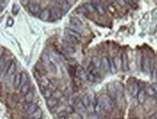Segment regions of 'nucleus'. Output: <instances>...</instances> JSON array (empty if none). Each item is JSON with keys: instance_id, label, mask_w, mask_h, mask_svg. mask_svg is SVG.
Masks as SVG:
<instances>
[{"instance_id": "a19ab883", "label": "nucleus", "mask_w": 157, "mask_h": 119, "mask_svg": "<svg viewBox=\"0 0 157 119\" xmlns=\"http://www.w3.org/2000/svg\"><path fill=\"white\" fill-rule=\"evenodd\" d=\"M74 108H72L71 106H68L66 108V111L67 113H72L73 112H74Z\"/></svg>"}, {"instance_id": "c85d7f7f", "label": "nucleus", "mask_w": 157, "mask_h": 119, "mask_svg": "<svg viewBox=\"0 0 157 119\" xmlns=\"http://www.w3.org/2000/svg\"><path fill=\"white\" fill-rule=\"evenodd\" d=\"M41 60H42V63H45V64L49 65V63H50V60L49 55L46 53L42 54V56H41Z\"/></svg>"}, {"instance_id": "4468645a", "label": "nucleus", "mask_w": 157, "mask_h": 119, "mask_svg": "<svg viewBox=\"0 0 157 119\" xmlns=\"http://www.w3.org/2000/svg\"><path fill=\"white\" fill-rule=\"evenodd\" d=\"M114 87H115L116 92H117V95L119 96H121L123 95V92H124V86L119 81H116L115 84H114Z\"/></svg>"}, {"instance_id": "3c124183", "label": "nucleus", "mask_w": 157, "mask_h": 119, "mask_svg": "<svg viewBox=\"0 0 157 119\" xmlns=\"http://www.w3.org/2000/svg\"><path fill=\"white\" fill-rule=\"evenodd\" d=\"M0 75H1V72H0Z\"/></svg>"}, {"instance_id": "f704fd0d", "label": "nucleus", "mask_w": 157, "mask_h": 119, "mask_svg": "<svg viewBox=\"0 0 157 119\" xmlns=\"http://www.w3.org/2000/svg\"><path fill=\"white\" fill-rule=\"evenodd\" d=\"M113 62H114V66L117 69H119L121 66V63H120V59L118 57H115V58L113 59Z\"/></svg>"}, {"instance_id": "412c9836", "label": "nucleus", "mask_w": 157, "mask_h": 119, "mask_svg": "<svg viewBox=\"0 0 157 119\" xmlns=\"http://www.w3.org/2000/svg\"><path fill=\"white\" fill-rule=\"evenodd\" d=\"M31 119H42V111L40 108H38L36 112L31 115Z\"/></svg>"}, {"instance_id": "58836bf2", "label": "nucleus", "mask_w": 157, "mask_h": 119, "mask_svg": "<svg viewBox=\"0 0 157 119\" xmlns=\"http://www.w3.org/2000/svg\"><path fill=\"white\" fill-rule=\"evenodd\" d=\"M13 23H14V21H13V18H11V17H9L8 19H7V24L8 26H12L13 25Z\"/></svg>"}, {"instance_id": "2eb2a0df", "label": "nucleus", "mask_w": 157, "mask_h": 119, "mask_svg": "<svg viewBox=\"0 0 157 119\" xmlns=\"http://www.w3.org/2000/svg\"><path fill=\"white\" fill-rule=\"evenodd\" d=\"M50 15L55 20H58L61 17V12L58 7H53L51 10Z\"/></svg>"}, {"instance_id": "49530a36", "label": "nucleus", "mask_w": 157, "mask_h": 119, "mask_svg": "<svg viewBox=\"0 0 157 119\" xmlns=\"http://www.w3.org/2000/svg\"><path fill=\"white\" fill-rule=\"evenodd\" d=\"M20 2L22 3V4H23V5H27L28 4H29V1H21Z\"/></svg>"}, {"instance_id": "423d86ee", "label": "nucleus", "mask_w": 157, "mask_h": 119, "mask_svg": "<svg viewBox=\"0 0 157 119\" xmlns=\"http://www.w3.org/2000/svg\"><path fill=\"white\" fill-rule=\"evenodd\" d=\"M76 106H77V111H79V113H80V115L82 116H85L87 113V108L84 106V105L83 104V102H82V100H79L78 102H77L76 104Z\"/></svg>"}, {"instance_id": "de8ad7c7", "label": "nucleus", "mask_w": 157, "mask_h": 119, "mask_svg": "<svg viewBox=\"0 0 157 119\" xmlns=\"http://www.w3.org/2000/svg\"><path fill=\"white\" fill-rule=\"evenodd\" d=\"M57 119H66V117L64 116H60L59 118H58Z\"/></svg>"}, {"instance_id": "37998d69", "label": "nucleus", "mask_w": 157, "mask_h": 119, "mask_svg": "<svg viewBox=\"0 0 157 119\" xmlns=\"http://www.w3.org/2000/svg\"><path fill=\"white\" fill-rule=\"evenodd\" d=\"M151 87L152 88V89H153L154 91L155 92H157V83H154V84H153L151 85Z\"/></svg>"}, {"instance_id": "6ab92c4d", "label": "nucleus", "mask_w": 157, "mask_h": 119, "mask_svg": "<svg viewBox=\"0 0 157 119\" xmlns=\"http://www.w3.org/2000/svg\"><path fill=\"white\" fill-rule=\"evenodd\" d=\"M36 70H38V73L41 75H45L47 73V70L45 68V65L40 63H38L36 65Z\"/></svg>"}, {"instance_id": "9b49d317", "label": "nucleus", "mask_w": 157, "mask_h": 119, "mask_svg": "<svg viewBox=\"0 0 157 119\" xmlns=\"http://www.w3.org/2000/svg\"><path fill=\"white\" fill-rule=\"evenodd\" d=\"M50 10L46 9V10H44L42 13L39 15V18L40 20H43V21H47V20H49V18L50 17Z\"/></svg>"}, {"instance_id": "09e8293b", "label": "nucleus", "mask_w": 157, "mask_h": 119, "mask_svg": "<svg viewBox=\"0 0 157 119\" xmlns=\"http://www.w3.org/2000/svg\"><path fill=\"white\" fill-rule=\"evenodd\" d=\"M1 11H2V8H1V6H0V13H1Z\"/></svg>"}, {"instance_id": "473e14b6", "label": "nucleus", "mask_w": 157, "mask_h": 119, "mask_svg": "<svg viewBox=\"0 0 157 119\" xmlns=\"http://www.w3.org/2000/svg\"><path fill=\"white\" fill-rule=\"evenodd\" d=\"M29 89H30V86H29V84H26L25 85H23V86L21 87V89H20V92H21L22 94H23V95H26V94L28 93V92H29Z\"/></svg>"}, {"instance_id": "f3484780", "label": "nucleus", "mask_w": 157, "mask_h": 119, "mask_svg": "<svg viewBox=\"0 0 157 119\" xmlns=\"http://www.w3.org/2000/svg\"><path fill=\"white\" fill-rule=\"evenodd\" d=\"M91 3L93 4L95 9L98 11V13H99L100 15H103L105 14V10H104V8L103 7L102 5H100V4H96V1H92Z\"/></svg>"}, {"instance_id": "ddd939ff", "label": "nucleus", "mask_w": 157, "mask_h": 119, "mask_svg": "<svg viewBox=\"0 0 157 119\" xmlns=\"http://www.w3.org/2000/svg\"><path fill=\"white\" fill-rule=\"evenodd\" d=\"M63 49L66 52H67L68 54H70V55H72V54L75 53L76 51H77V49H76L75 47L73 45H69V44H65L63 46Z\"/></svg>"}, {"instance_id": "9d476101", "label": "nucleus", "mask_w": 157, "mask_h": 119, "mask_svg": "<svg viewBox=\"0 0 157 119\" xmlns=\"http://www.w3.org/2000/svg\"><path fill=\"white\" fill-rule=\"evenodd\" d=\"M129 92H130V95L132 96L135 97L137 96V93H138V87H137V84L136 83H132L129 85L128 86Z\"/></svg>"}, {"instance_id": "4c0bfd02", "label": "nucleus", "mask_w": 157, "mask_h": 119, "mask_svg": "<svg viewBox=\"0 0 157 119\" xmlns=\"http://www.w3.org/2000/svg\"><path fill=\"white\" fill-rule=\"evenodd\" d=\"M19 10H20V7H19V6L17 5V4H14V5L13 6V9H12V12H13V14L16 15L17 13H18Z\"/></svg>"}, {"instance_id": "c9c22d12", "label": "nucleus", "mask_w": 157, "mask_h": 119, "mask_svg": "<svg viewBox=\"0 0 157 119\" xmlns=\"http://www.w3.org/2000/svg\"><path fill=\"white\" fill-rule=\"evenodd\" d=\"M79 77L81 78V79H84V80H86V79H87V73L84 70H79Z\"/></svg>"}, {"instance_id": "1a4fd4ad", "label": "nucleus", "mask_w": 157, "mask_h": 119, "mask_svg": "<svg viewBox=\"0 0 157 119\" xmlns=\"http://www.w3.org/2000/svg\"><path fill=\"white\" fill-rule=\"evenodd\" d=\"M146 92L143 89H140L138 91V93L137 95V100H138L139 103L143 104L146 101Z\"/></svg>"}, {"instance_id": "a878e982", "label": "nucleus", "mask_w": 157, "mask_h": 119, "mask_svg": "<svg viewBox=\"0 0 157 119\" xmlns=\"http://www.w3.org/2000/svg\"><path fill=\"white\" fill-rule=\"evenodd\" d=\"M33 99V93L32 91H29L26 95H25V100L27 103H31Z\"/></svg>"}, {"instance_id": "aec40b11", "label": "nucleus", "mask_w": 157, "mask_h": 119, "mask_svg": "<svg viewBox=\"0 0 157 119\" xmlns=\"http://www.w3.org/2000/svg\"><path fill=\"white\" fill-rule=\"evenodd\" d=\"M108 91H109V93H110V97L111 98L112 100H115L116 97H117V92H116V89L115 87H114V86H113V85H109L108 86Z\"/></svg>"}, {"instance_id": "7ed1b4c3", "label": "nucleus", "mask_w": 157, "mask_h": 119, "mask_svg": "<svg viewBox=\"0 0 157 119\" xmlns=\"http://www.w3.org/2000/svg\"><path fill=\"white\" fill-rule=\"evenodd\" d=\"M141 67L143 71L146 73H149L151 68V60L147 55H144L142 58Z\"/></svg>"}, {"instance_id": "393cba45", "label": "nucleus", "mask_w": 157, "mask_h": 119, "mask_svg": "<svg viewBox=\"0 0 157 119\" xmlns=\"http://www.w3.org/2000/svg\"><path fill=\"white\" fill-rule=\"evenodd\" d=\"M82 102H83V104L84 105V106L86 107V108H87V109H89V110L91 109L90 102H89V97H88V95H86L84 96Z\"/></svg>"}, {"instance_id": "f257e3e1", "label": "nucleus", "mask_w": 157, "mask_h": 119, "mask_svg": "<svg viewBox=\"0 0 157 119\" xmlns=\"http://www.w3.org/2000/svg\"><path fill=\"white\" fill-rule=\"evenodd\" d=\"M97 106L106 113H111L114 108L113 100L108 95H102L98 100Z\"/></svg>"}, {"instance_id": "6e6552de", "label": "nucleus", "mask_w": 157, "mask_h": 119, "mask_svg": "<svg viewBox=\"0 0 157 119\" xmlns=\"http://www.w3.org/2000/svg\"><path fill=\"white\" fill-rule=\"evenodd\" d=\"M15 69H16L15 63L14 61H12L11 63H10V65H9L7 73H6V76H7V77H11V76H13L15 71Z\"/></svg>"}, {"instance_id": "20e7f679", "label": "nucleus", "mask_w": 157, "mask_h": 119, "mask_svg": "<svg viewBox=\"0 0 157 119\" xmlns=\"http://www.w3.org/2000/svg\"><path fill=\"white\" fill-rule=\"evenodd\" d=\"M121 68L124 71H127L129 70V61H128V56L126 52H123L121 54Z\"/></svg>"}, {"instance_id": "b1692460", "label": "nucleus", "mask_w": 157, "mask_h": 119, "mask_svg": "<svg viewBox=\"0 0 157 119\" xmlns=\"http://www.w3.org/2000/svg\"><path fill=\"white\" fill-rule=\"evenodd\" d=\"M39 79V84H40L41 86H43V87H47V86L50 84L49 80H48L46 77H45V76H40Z\"/></svg>"}, {"instance_id": "a18cd8bd", "label": "nucleus", "mask_w": 157, "mask_h": 119, "mask_svg": "<svg viewBox=\"0 0 157 119\" xmlns=\"http://www.w3.org/2000/svg\"><path fill=\"white\" fill-rule=\"evenodd\" d=\"M150 119H157V112L155 113L154 115H152L151 116Z\"/></svg>"}, {"instance_id": "ea45409f", "label": "nucleus", "mask_w": 157, "mask_h": 119, "mask_svg": "<svg viewBox=\"0 0 157 119\" xmlns=\"http://www.w3.org/2000/svg\"><path fill=\"white\" fill-rule=\"evenodd\" d=\"M79 12L80 13H82V14H86L87 13H88L86 9L84 8V7H79V8L78 9Z\"/></svg>"}, {"instance_id": "2f4dec72", "label": "nucleus", "mask_w": 157, "mask_h": 119, "mask_svg": "<svg viewBox=\"0 0 157 119\" xmlns=\"http://www.w3.org/2000/svg\"><path fill=\"white\" fill-rule=\"evenodd\" d=\"M63 95L62 92L58 89V90H55V92H53V94H52V97L55 98V99H57V100H59L62 97Z\"/></svg>"}, {"instance_id": "39448f33", "label": "nucleus", "mask_w": 157, "mask_h": 119, "mask_svg": "<svg viewBox=\"0 0 157 119\" xmlns=\"http://www.w3.org/2000/svg\"><path fill=\"white\" fill-rule=\"evenodd\" d=\"M40 6L39 4L36 2H29V10L32 14H36L40 11Z\"/></svg>"}, {"instance_id": "a211bd4d", "label": "nucleus", "mask_w": 157, "mask_h": 119, "mask_svg": "<svg viewBox=\"0 0 157 119\" xmlns=\"http://www.w3.org/2000/svg\"><path fill=\"white\" fill-rule=\"evenodd\" d=\"M70 23H71V26H77V27H81L82 25V20L77 17H71L70 19Z\"/></svg>"}, {"instance_id": "5701e85b", "label": "nucleus", "mask_w": 157, "mask_h": 119, "mask_svg": "<svg viewBox=\"0 0 157 119\" xmlns=\"http://www.w3.org/2000/svg\"><path fill=\"white\" fill-rule=\"evenodd\" d=\"M70 9V4L69 2L67 1H63V4H62V7H61V10H62V13L63 15L66 14L68 13V11Z\"/></svg>"}, {"instance_id": "c03bdc74", "label": "nucleus", "mask_w": 157, "mask_h": 119, "mask_svg": "<svg viewBox=\"0 0 157 119\" xmlns=\"http://www.w3.org/2000/svg\"><path fill=\"white\" fill-rule=\"evenodd\" d=\"M3 53H4V49L0 46V58H1V56H2Z\"/></svg>"}, {"instance_id": "0eeeda50", "label": "nucleus", "mask_w": 157, "mask_h": 119, "mask_svg": "<svg viewBox=\"0 0 157 119\" xmlns=\"http://www.w3.org/2000/svg\"><path fill=\"white\" fill-rule=\"evenodd\" d=\"M38 106L35 104H30L28 103V105L25 107V110L26 111V113L29 115H32L34 112H36V110L38 109Z\"/></svg>"}, {"instance_id": "8fccbe9b", "label": "nucleus", "mask_w": 157, "mask_h": 119, "mask_svg": "<svg viewBox=\"0 0 157 119\" xmlns=\"http://www.w3.org/2000/svg\"><path fill=\"white\" fill-rule=\"evenodd\" d=\"M155 97H156V99H157V92H156V94H155Z\"/></svg>"}, {"instance_id": "bb28decb", "label": "nucleus", "mask_w": 157, "mask_h": 119, "mask_svg": "<svg viewBox=\"0 0 157 119\" xmlns=\"http://www.w3.org/2000/svg\"><path fill=\"white\" fill-rule=\"evenodd\" d=\"M52 94H53V92H52V91L50 89H46L42 92V95H43L44 97L47 98V99L50 98L52 96Z\"/></svg>"}, {"instance_id": "4be33fe9", "label": "nucleus", "mask_w": 157, "mask_h": 119, "mask_svg": "<svg viewBox=\"0 0 157 119\" xmlns=\"http://www.w3.org/2000/svg\"><path fill=\"white\" fill-rule=\"evenodd\" d=\"M20 81H21V74H20V73H17V74L15 76L14 81H13V84H14L15 87L17 88L20 86Z\"/></svg>"}, {"instance_id": "7c9ffc66", "label": "nucleus", "mask_w": 157, "mask_h": 119, "mask_svg": "<svg viewBox=\"0 0 157 119\" xmlns=\"http://www.w3.org/2000/svg\"><path fill=\"white\" fill-rule=\"evenodd\" d=\"M27 80H28V76L27 75H26V73H21V81H20V86L22 87L23 85L26 84V82H27Z\"/></svg>"}, {"instance_id": "79ce46f5", "label": "nucleus", "mask_w": 157, "mask_h": 119, "mask_svg": "<svg viewBox=\"0 0 157 119\" xmlns=\"http://www.w3.org/2000/svg\"><path fill=\"white\" fill-rule=\"evenodd\" d=\"M152 15H153L154 20H156L157 19V9H155L153 12H152Z\"/></svg>"}, {"instance_id": "cd10ccee", "label": "nucleus", "mask_w": 157, "mask_h": 119, "mask_svg": "<svg viewBox=\"0 0 157 119\" xmlns=\"http://www.w3.org/2000/svg\"><path fill=\"white\" fill-rule=\"evenodd\" d=\"M92 65L95 66V68H100L101 66V60L98 58H96V57L92 58Z\"/></svg>"}, {"instance_id": "f03ea898", "label": "nucleus", "mask_w": 157, "mask_h": 119, "mask_svg": "<svg viewBox=\"0 0 157 119\" xmlns=\"http://www.w3.org/2000/svg\"><path fill=\"white\" fill-rule=\"evenodd\" d=\"M65 36L66 39H64V42L66 44H69V45H75L79 42L80 39V36L77 33L73 31L72 30L69 29H66L65 31Z\"/></svg>"}, {"instance_id": "72a5a7b5", "label": "nucleus", "mask_w": 157, "mask_h": 119, "mask_svg": "<svg viewBox=\"0 0 157 119\" xmlns=\"http://www.w3.org/2000/svg\"><path fill=\"white\" fill-rule=\"evenodd\" d=\"M69 29L72 30L73 31L76 32V33H77L78 34H79V33H82V32H83V29H82L81 27H77V26H70Z\"/></svg>"}, {"instance_id": "dca6fc26", "label": "nucleus", "mask_w": 157, "mask_h": 119, "mask_svg": "<svg viewBox=\"0 0 157 119\" xmlns=\"http://www.w3.org/2000/svg\"><path fill=\"white\" fill-rule=\"evenodd\" d=\"M101 66L105 72H108L110 70V63L108 58H103V60H101Z\"/></svg>"}, {"instance_id": "e433bc0d", "label": "nucleus", "mask_w": 157, "mask_h": 119, "mask_svg": "<svg viewBox=\"0 0 157 119\" xmlns=\"http://www.w3.org/2000/svg\"><path fill=\"white\" fill-rule=\"evenodd\" d=\"M49 67L50 69L51 72H52L53 73H57V67L56 65H55V64L54 63H52V62L50 61V63H49Z\"/></svg>"}, {"instance_id": "f8f14e48", "label": "nucleus", "mask_w": 157, "mask_h": 119, "mask_svg": "<svg viewBox=\"0 0 157 119\" xmlns=\"http://www.w3.org/2000/svg\"><path fill=\"white\" fill-rule=\"evenodd\" d=\"M58 105V100L54 97H50L47 100V105L50 109L55 108Z\"/></svg>"}, {"instance_id": "c756f323", "label": "nucleus", "mask_w": 157, "mask_h": 119, "mask_svg": "<svg viewBox=\"0 0 157 119\" xmlns=\"http://www.w3.org/2000/svg\"><path fill=\"white\" fill-rule=\"evenodd\" d=\"M84 8L86 9L87 11L89 12V13H93V12L95 10V7H94L93 4H92V3H91V4H89V3H87V4H84Z\"/></svg>"}]
</instances>
